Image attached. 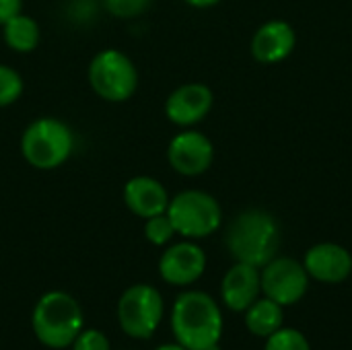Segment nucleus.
I'll return each instance as SVG.
<instances>
[{
	"instance_id": "nucleus-13",
	"label": "nucleus",
	"mask_w": 352,
	"mask_h": 350,
	"mask_svg": "<svg viewBox=\"0 0 352 350\" xmlns=\"http://www.w3.org/2000/svg\"><path fill=\"white\" fill-rule=\"evenodd\" d=\"M303 266L309 278L326 285H338L352 274V256L344 245L322 241L307 250Z\"/></svg>"
},
{
	"instance_id": "nucleus-12",
	"label": "nucleus",
	"mask_w": 352,
	"mask_h": 350,
	"mask_svg": "<svg viewBox=\"0 0 352 350\" xmlns=\"http://www.w3.org/2000/svg\"><path fill=\"white\" fill-rule=\"evenodd\" d=\"M297 45V33L291 23L283 19H270L262 23L250 41L252 58L260 64L285 62Z\"/></svg>"
},
{
	"instance_id": "nucleus-16",
	"label": "nucleus",
	"mask_w": 352,
	"mask_h": 350,
	"mask_svg": "<svg viewBox=\"0 0 352 350\" xmlns=\"http://www.w3.org/2000/svg\"><path fill=\"white\" fill-rule=\"evenodd\" d=\"M39 37H41L39 25L29 14L19 12L2 25V39L12 52L19 54L33 52L39 43Z\"/></svg>"
},
{
	"instance_id": "nucleus-4",
	"label": "nucleus",
	"mask_w": 352,
	"mask_h": 350,
	"mask_svg": "<svg viewBox=\"0 0 352 350\" xmlns=\"http://www.w3.org/2000/svg\"><path fill=\"white\" fill-rule=\"evenodd\" d=\"M74 151L70 126L58 118H39L31 122L21 136L23 159L39 171H52L64 165Z\"/></svg>"
},
{
	"instance_id": "nucleus-3",
	"label": "nucleus",
	"mask_w": 352,
	"mask_h": 350,
	"mask_svg": "<svg viewBox=\"0 0 352 350\" xmlns=\"http://www.w3.org/2000/svg\"><path fill=\"white\" fill-rule=\"evenodd\" d=\"M85 316L78 301L62 291L45 293L33 309V334L47 349H66L82 332Z\"/></svg>"
},
{
	"instance_id": "nucleus-20",
	"label": "nucleus",
	"mask_w": 352,
	"mask_h": 350,
	"mask_svg": "<svg viewBox=\"0 0 352 350\" xmlns=\"http://www.w3.org/2000/svg\"><path fill=\"white\" fill-rule=\"evenodd\" d=\"M175 229L171 219L167 217V212L151 217L144 221V237L153 243V245H167L173 237H175Z\"/></svg>"
},
{
	"instance_id": "nucleus-6",
	"label": "nucleus",
	"mask_w": 352,
	"mask_h": 350,
	"mask_svg": "<svg viewBox=\"0 0 352 350\" xmlns=\"http://www.w3.org/2000/svg\"><path fill=\"white\" fill-rule=\"evenodd\" d=\"M89 85L103 101L124 103L138 89L136 64L120 50H101L89 64Z\"/></svg>"
},
{
	"instance_id": "nucleus-9",
	"label": "nucleus",
	"mask_w": 352,
	"mask_h": 350,
	"mask_svg": "<svg viewBox=\"0 0 352 350\" xmlns=\"http://www.w3.org/2000/svg\"><path fill=\"white\" fill-rule=\"evenodd\" d=\"M167 161L175 173L186 177H198L212 167L214 144L206 134L194 128H186L169 140Z\"/></svg>"
},
{
	"instance_id": "nucleus-7",
	"label": "nucleus",
	"mask_w": 352,
	"mask_h": 350,
	"mask_svg": "<svg viewBox=\"0 0 352 350\" xmlns=\"http://www.w3.org/2000/svg\"><path fill=\"white\" fill-rule=\"evenodd\" d=\"M163 320V297L151 285H134L118 303V322L130 338H151Z\"/></svg>"
},
{
	"instance_id": "nucleus-14",
	"label": "nucleus",
	"mask_w": 352,
	"mask_h": 350,
	"mask_svg": "<svg viewBox=\"0 0 352 350\" xmlns=\"http://www.w3.org/2000/svg\"><path fill=\"white\" fill-rule=\"evenodd\" d=\"M262 293V283H260V268L243 262H235L223 283H221V297L223 303L231 311H248Z\"/></svg>"
},
{
	"instance_id": "nucleus-23",
	"label": "nucleus",
	"mask_w": 352,
	"mask_h": 350,
	"mask_svg": "<svg viewBox=\"0 0 352 350\" xmlns=\"http://www.w3.org/2000/svg\"><path fill=\"white\" fill-rule=\"evenodd\" d=\"M19 12H23V0H0V27Z\"/></svg>"
},
{
	"instance_id": "nucleus-11",
	"label": "nucleus",
	"mask_w": 352,
	"mask_h": 350,
	"mask_svg": "<svg viewBox=\"0 0 352 350\" xmlns=\"http://www.w3.org/2000/svg\"><path fill=\"white\" fill-rule=\"evenodd\" d=\"M206 270V254L192 239L169 245L159 260V274L173 287L196 283Z\"/></svg>"
},
{
	"instance_id": "nucleus-8",
	"label": "nucleus",
	"mask_w": 352,
	"mask_h": 350,
	"mask_svg": "<svg viewBox=\"0 0 352 350\" xmlns=\"http://www.w3.org/2000/svg\"><path fill=\"white\" fill-rule=\"evenodd\" d=\"M260 283L264 297L283 307L299 303L309 289V274L303 262L295 258H272L260 268Z\"/></svg>"
},
{
	"instance_id": "nucleus-15",
	"label": "nucleus",
	"mask_w": 352,
	"mask_h": 350,
	"mask_svg": "<svg viewBox=\"0 0 352 350\" xmlns=\"http://www.w3.org/2000/svg\"><path fill=\"white\" fill-rule=\"evenodd\" d=\"M169 200L171 198L165 186L151 175H136L124 186V204L130 212L144 221L167 212Z\"/></svg>"
},
{
	"instance_id": "nucleus-5",
	"label": "nucleus",
	"mask_w": 352,
	"mask_h": 350,
	"mask_svg": "<svg viewBox=\"0 0 352 350\" xmlns=\"http://www.w3.org/2000/svg\"><path fill=\"white\" fill-rule=\"evenodd\" d=\"M167 217L177 235L186 239H204L219 231L223 208L219 200L204 190H184L169 200Z\"/></svg>"
},
{
	"instance_id": "nucleus-18",
	"label": "nucleus",
	"mask_w": 352,
	"mask_h": 350,
	"mask_svg": "<svg viewBox=\"0 0 352 350\" xmlns=\"http://www.w3.org/2000/svg\"><path fill=\"white\" fill-rule=\"evenodd\" d=\"M23 76L8 64H0V107L16 103L23 95Z\"/></svg>"
},
{
	"instance_id": "nucleus-17",
	"label": "nucleus",
	"mask_w": 352,
	"mask_h": 350,
	"mask_svg": "<svg viewBox=\"0 0 352 350\" xmlns=\"http://www.w3.org/2000/svg\"><path fill=\"white\" fill-rule=\"evenodd\" d=\"M283 322H285L283 305H278L276 301H272L268 297L258 299L245 311V326H248V330L254 336H260V338L272 336L276 330L283 328Z\"/></svg>"
},
{
	"instance_id": "nucleus-21",
	"label": "nucleus",
	"mask_w": 352,
	"mask_h": 350,
	"mask_svg": "<svg viewBox=\"0 0 352 350\" xmlns=\"http://www.w3.org/2000/svg\"><path fill=\"white\" fill-rule=\"evenodd\" d=\"M103 4L109 14L118 19H132L142 14L151 6V0H103Z\"/></svg>"
},
{
	"instance_id": "nucleus-22",
	"label": "nucleus",
	"mask_w": 352,
	"mask_h": 350,
	"mask_svg": "<svg viewBox=\"0 0 352 350\" xmlns=\"http://www.w3.org/2000/svg\"><path fill=\"white\" fill-rule=\"evenodd\" d=\"M72 350H111L109 340L99 330H85L72 342Z\"/></svg>"
},
{
	"instance_id": "nucleus-2",
	"label": "nucleus",
	"mask_w": 352,
	"mask_h": 350,
	"mask_svg": "<svg viewBox=\"0 0 352 350\" xmlns=\"http://www.w3.org/2000/svg\"><path fill=\"white\" fill-rule=\"evenodd\" d=\"M175 340L188 350H210L223 334V314L217 301L202 291L182 293L171 311Z\"/></svg>"
},
{
	"instance_id": "nucleus-10",
	"label": "nucleus",
	"mask_w": 352,
	"mask_h": 350,
	"mask_svg": "<svg viewBox=\"0 0 352 350\" xmlns=\"http://www.w3.org/2000/svg\"><path fill=\"white\" fill-rule=\"evenodd\" d=\"M214 105V93L204 83H186L173 89L165 101V116L179 128H194L204 122Z\"/></svg>"
},
{
	"instance_id": "nucleus-1",
	"label": "nucleus",
	"mask_w": 352,
	"mask_h": 350,
	"mask_svg": "<svg viewBox=\"0 0 352 350\" xmlns=\"http://www.w3.org/2000/svg\"><path fill=\"white\" fill-rule=\"evenodd\" d=\"M225 241L235 262L262 268L278 254L280 227L268 210L248 208L231 221Z\"/></svg>"
},
{
	"instance_id": "nucleus-25",
	"label": "nucleus",
	"mask_w": 352,
	"mask_h": 350,
	"mask_svg": "<svg viewBox=\"0 0 352 350\" xmlns=\"http://www.w3.org/2000/svg\"><path fill=\"white\" fill-rule=\"evenodd\" d=\"M155 350H188L186 347H182L179 342L177 344H163V347H159V349Z\"/></svg>"
},
{
	"instance_id": "nucleus-24",
	"label": "nucleus",
	"mask_w": 352,
	"mask_h": 350,
	"mask_svg": "<svg viewBox=\"0 0 352 350\" xmlns=\"http://www.w3.org/2000/svg\"><path fill=\"white\" fill-rule=\"evenodd\" d=\"M184 2L192 8H210V6H217L221 0H184Z\"/></svg>"
},
{
	"instance_id": "nucleus-19",
	"label": "nucleus",
	"mask_w": 352,
	"mask_h": 350,
	"mask_svg": "<svg viewBox=\"0 0 352 350\" xmlns=\"http://www.w3.org/2000/svg\"><path fill=\"white\" fill-rule=\"evenodd\" d=\"M264 350H311L309 340L295 328H280L266 338Z\"/></svg>"
}]
</instances>
